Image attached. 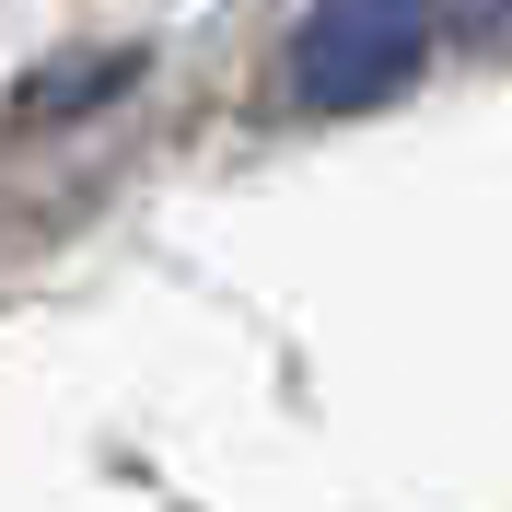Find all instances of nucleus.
I'll list each match as a JSON object with an SVG mask.
<instances>
[{"label": "nucleus", "mask_w": 512, "mask_h": 512, "mask_svg": "<svg viewBox=\"0 0 512 512\" xmlns=\"http://www.w3.org/2000/svg\"><path fill=\"white\" fill-rule=\"evenodd\" d=\"M454 24L466 35H512V0H454Z\"/></svg>", "instance_id": "2"}, {"label": "nucleus", "mask_w": 512, "mask_h": 512, "mask_svg": "<svg viewBox=\"0 0 512 512\" xmlns=\"http://www.w3.org/2000/svg\"><path fill=\"white\" fill-rule=\"evenodd\" d=\"M431 24H443V0H315L303 47H291V94L315 117H361L431 59Z\"/></svg>", "instance_id": "1"}]
</instances>
